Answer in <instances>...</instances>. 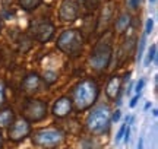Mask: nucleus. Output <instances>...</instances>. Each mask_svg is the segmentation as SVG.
Here are the masks:
<instances>
[{
  "mask_svg": "<svg viewBox=\"0 0 158 149\" xmlns=\"http://www.w3.org/2000/svg\"><path fill=\"white\" fill-rule=\"evenodd\" d=\"M59 16L64 22H72L78 18V5L75 0H63L60 10H59Z\"/></svg>",
  "mask_w": 158,
  "mask_h": 149,
  "instance_id": "6e6552de",
  "label": "nucleus"
},
{
  "mask_svg": "<svg viewBox=\"0 0 158 149\" xmlns=\"http://www.w3.org/2000/svg\"><path fill=\"white\" fill-rule=\"evenodd\" d=\"M41 3V0H19V5L25 10H32Z\"/></svg>",
  "mask_w": 158,
  "mask_h": 149,
  "instance_id": "dca6fc26",
  "label": "nucleus"
},
{
  "mask_svg": "<svg viewBox=\"0 0 158 149\" xmlns=\"http://www.w3.org/2000/svg\"><path fill=\"white\" fill-rule=\"evenodd\" d=\"M139 98H141V94H138L136 97L132 98V101H130V107H132V108H133V107L136 105V103H138V99H139Z\"/></svg>",
  "mask_w": 158,
  "mask_h": 149,
  "instance_id": "cd10ccee",
  "label": "nucleus"
},
{
  "mask_svg": "<svg viewBox=\"0 0 158 149\" xmlns=\"http://www.w3.org/2000/svg\"><path fill=\"white\" fill-rule=\"evenodd\" d=\"M126 3H127L130 9H138V6L141 5V0H127Z\"/></svg>",
  "mask_w": 158,
  "mask_h": 149,
  "instance_id": "412c9836",
  "label": "nucleus"
},
{
  "mask_svg": "<svg viewBox=\"0 0 158 149\" xmlns=\"http://www.w3.org/2000/svg\"><path fill=\"white\" fill-rule=\"evenodd\" d=\"M32 140L38 146L53 148V146L60 145L64 140V133L59 129H45V130H40L35 133Z\"/></svg>",
  "mask_w": 158,
  "mask_h": 149,
  "instance_id": "39448f33",
  "label": "nucleus"
},
{
  "mask_svg": "<svg viewBox=\"0 0 158 149\" xmlns=\"http://www.w3.org/2000/svg\"><path fill=\"white\" fill-rule=\"evenodd\" d=\"M124 129H126V124H123V126L120 127L117 136H116V142H120V140H122V138H123V135H124Z\"/></svg>",
  "mask_w": 158,
  "mask_h": 149,
  "instance_id": "4be33fe9",
  "label": "nucleus"
},
{
  "mask_svg": "<svg viewBox=\"0 0 158 149\" xmlns=\"http://www.w3.org/2000/svg\"><path fill=\"white\" fill-rule=\"evenodd\" d=\"M3 146V138H2V133H0V149Z\"/></svg>",
  "mask_w": 158,
  "mask_h": 149,
  "instance_id": "c756f323",
  "label": "nucleus"
},
{
  "mask_svg": "<svg viewBox=\"0 0 158 149\" xmlns=\"http://www.w3.org/2000/svg\"><path fill=\"white\" fill-rule=\"evenodd\" d=\"M143 85H145V80H143V79H139V80H138V83H136V92H138V94H141Z\"/></svg>",
  "mask_w": 158,
  "mask_h": 149,
  "instance_id": "b1692460",
  "label": "nucleus"
},
{
  "mask_svg": "<svg viewBox=\"0 0 158 149\" xmlns=\"http://www.w3.org/2000/svg\"><path fill=\"white\" fill-rule=\"evenodd\" d=\"M70 111H72V101L66 97L57 99L53 105V114L56 117H66Z\"/></svg>",
  "mask_w": 158,
  "mask_h": 149,
  "instance_id": "9d476101",
  "label": "nucleus"
},
{
  "mask_svg": "<svg viewBox=\"0 0 158 149\" xmlns=\"http://www.w3.org/2000/svg\"><path fill=\"white\" fill-rule=\"evenodd\" d=\"M149 2H151V3H155V0H149Z\"/></svg>",
  "mask_w": 158,
  "mask_h": 149,
  "instance_id": "7c9ffc66",
  "label": "nucleus"
},
{
  "mask_svg": "<svg viewBox=\"0 0 158 149\" xmlns=\"http://www.w3.org/2000/svg\"><path fill=\"white\" fill-rule=\"evenodd\" d=\"M110 123H111V115H110L108 107H106V105L94 110L89 114V117L86 119V127L94 135L107 133L110 129Z\"/></svg>",
  "mask_w": 158,
  "mask_h": 149,
  "instance_id": "f03ea898",
  "label": "nucleus"
},
{
  "mask_svg": "<svg viewBox=\"0 0 158 149\" xmlns=\"http://www.w3.org/2000/svg\"><path fill=\"white\" fill-rule=\"evenodd\" d=\"M47 115V104L41 99H29L23 107V117L27 121H40Z\"/></svg>",
  "mask_w": 158,
  "mask_h": 149,
  "instance_id": "423d86ee",
  "label": "nucleus"
},
{
  "mask_svg": "<svg viewBox=\"0 0 158 149\" xmlns=\"http://www.w3.org/2000/svg\"><path fill=\"white\" fill-rule=\"evenodd\" d=\"M152 25H154V22H152V19H148L147 21V29H145V34H151V31H152Z\"/></svg>",
  "mask_w": 158,
  "mask_h": 149,
  "instance_id": "5701e85b",
  "label": "nucleus"
},
{
  "mask_svg": "<svg viewBox=\"0 0 158 149\" xmlns=\"http://www.w3.org/2000/svg\"><path fill=\"white\" fill-rule=\"evenodd\" d=\"M40 86V76L35 73H29L23 80V89L28 92H35Z\"/></svg>",
  "mask_w": 158,
  "mask_h": 149,
  "instance_id": "ddd939ff",
  "label": "nucleus"
},
{
  "mask_svg": "<svg viewBox=\"0 0 158 149\" xmlns=\"http://www.w3.org/2000/svg\"><path fill=\"white\" fill-rule=\"evenodd\" d=\"M57 47L63 53L75 57V56L81 54V51H82V47H84L82 35H81L78 29H68V31L62 32V35L59 37Z\"/></svg>",
  "mask_w": 158,
  "mask_h": 149,
  "instance_id": "7ed1b4c3",
  "label": "nucleus"
},
{
  "mask_svg": "<svg viewBox=\"0 0 158 149\" xmlns=\"http://www.w3.org/2000/svg\"><path fill=\"white\" fill-rule=\"evenodd\" d=\"M111 120H113L114 123H117V121L120 120V110H116V113L113 114V117H111Z\"/></svg>",
  "mask_w": 158,
  "mask_h": 149,
  "instance_id": "bb28decb",
  "label": "nucleus"
},
{
  "mask_svg": "<svg viewBox=\"0 0 158 149\" xmlns=\"http://www.w3.org/2000/svg\"><path fill=\"white\" fill-rule=\"evenodd\" d=\"M113 13H114V3L113 2H107L106 5L102 6L101 16H100V21H98V28L107 29L110 21L113 19Z\"/></svg>",
  "mask_w": 158,
  "mask_h": 149,
  "instance_id": "9b49d317",
  "label": "nucleus"
},
{
  "mask_svg": "<svg viewBox=\"0 0 158 149\" xmlns=\"http://www.w3.org/2000/svg\"><path fill=\"white\" fill-rule=\"evenodd\" d=\"M155 56H157V46L154 44V46L151 47L149 53H148V57H147V60H145V66H149V64H151V62H154V60H155Z\"/></svg>",
  "mask_w": 158,
  "mask_h": 149,
  "instance_id": "a211bd4d",
  "label": "nucleus"
},
{
  "mask_svg": "<svg viewBox=\"0 0 158 149\" xmlns=\"http://www.w3.org/2000/svg\"><path fill=\"white\" fill-rule=\"evenodd\" d=\"M143 48H145V37H142L141 42H139V48H138V58L142 57V54H143Z\"/></svg>",
  "mask_w": 158,
  "mask_h": 149,
  "instance_id": "6ab92c4d",
  "label": "nucleus"
},
{
  "mask_svg": "<svg viewBox=\"0 0 158 149\" xmlns=\"http://www.w3.org/2000/svg\"><path fill=\"white\" fill-rule=\"evenodd\" d=\"M29 123L25 119H21V120L13 121L10 124V129H9V139L12 142H21L29 135Z\"/></svg>",
  "mask_w": 158,
  "mask_h": 149,
  "instance_id": "0eeeda50",
  "label": "nucleus"
},
{
  "mask_svg": "<svg viewBox=\"0 0 158 149\" xmlns=\"http://www.w3.org/2000/svg\"><path fill=\"white\" fill-rule=\"evenodd\" d=\"M5 103V82L0 79V105Z\"/></svg>",
  "mask_w": 158,
  "mask_h": 149,
  "instance_id": "aec40b11",
  "label": "nucleus"
},
{
  "mask_svg": "<svg viewBox=\"0 0 158 149\" xmlns=\"http://www.w3.org/2000/svg\"><path fill=\"white\" fill-rule=\"evenodd\" d=\"M43 79H44L45 83H54L57 79V73L56 72H53V70H47V72H44V74H43Z\"/></svg>",
  "mask_w": 158,
  "mask_h": 149,
  "instance_id": "f3484780",
  "label": "nucleus"
},
{
  "mask_svg": "<svg viewBox=\"0 0 158 149\" xmlns=\"http://www.w3.org/2000/svg\"><path fill=\"white\" fill-rule=\"evenodd\" d=\"M54 34V26L53 23L50 22H40L37 26H35V38L40 41V42H47Z\"/></svg>",
  "mask_w": 158,
  "mask_h": 149,
  "instance_id": "1a4fd4ad",
  "label": "nucleus"
},
{
  "mask_svg": "<svg viewBox=\"0 0 158 149\" xmlns=\"http://www.w3.org/2000/svg\"><path fill=\"white\" fill-rule=\"evenodd\" d=\"M0 28H2V25H0Z\"/></svg>",
  "mask_w": 158,
  "mask_h": 149,
  "instance_id": "2f4dec72",
  "label": "nucleus"
},
{
  "mask_svg": "<svg viewBox=\"0 0 158 149\" xmlns=\"http://www.w3.org/2000/svg\"><path fill=\"white\" fill-rule=\"evenodd\" d=\"M111 51H113V48H111L110 41H100L89 56L91 67L94 70H98V72L104 70L110 63Z\"/></svg>",
  "mask_w": 158,
  "mask_h": 149,
  "instance_id": "20e7f679",
  "label": "nucleus"
},
{
  "mask_svg": "<svg viewBox=\"0 0 158 149\" xmlns=\"http://www.w3.org/2000/svg\"><path fill=\"white\" fill-rule=\"evenodd\" d=\"M124 140H126V143L129 142V138H130V129H129V126H126V129H124Z\"/></svg>",
  "mask_w": 158,
  "mask_h": 149,
  "instance_id": "a878e982",
  "label": "nucleus"
},
{
  "mask_svg": "<svg viewBox=\"0 0 158 149\" xmlns=\"http://www.w3.org/2000/svg\"><path fill=\"white\" fill-rule=\"evenodd\" d=\"M120 88H122V78L120 76H113L111 79L108 80L107 83V97L110 99H116L117 98V104H120V99H118V92H120Z\"/></svg>",
  "mask_w": 158,
  "mask_h": 149,
  "instance_id": "f8f14e48",
  "label": "nucleus"
},
{
  "mask_svg": "<svg viewBox=\"0 0 158 149\" xmlns=\"http://www.w3.org/2000/svg\"><path fill=\"white\" fill-rule=\"evenodd\" d=\"M98 85L95 80L92 79H85L79 82L73 91V104L78 111H85L92 104L97 101L98 98Z\"/></svg>",
  "mask_w": 158,
  "mask_h": 149,
  "instance_id": "f257e3e1",
  "label": "nucleus"
},
{
  "mask_svg": "<svg viewBox=\"0 0 158 149\" xmlns=\"http://www.w3.org/2000/svg\"><path fill=\"white\" fill-rule=\"evenodd\" d=\"M130 25V15L127 13H123V15H120L117 19V22H116V28H117V32H124L126 29L129 28Z\"/></svg>",
  "mask_w": 158,
  "mask_h": 149,
  "instance_id": "2eb2a0df",
  "label": "nucleus"
},
{
  "mask_svg": "<svg viewBox=\"0 0 158 149\" xmlns=\"http://www.w3.org/2000/svg\"><path fill=\"white\" fill-rule=\"evenodd\" d=\"M15 121V114L10 108H5L0 111V129L9 127Z\"/></svg>",
  "mask_w": 158,
  "mask_h": 149,
  "instance_id": "4468645a",
  "label": "nucleus"
},
{
  "mask_svg": "<svg viewBox=\"0 0 158 149\" xmlns=\"http://www.w3.org/2000/svg\"><path fill=\"white\" fill-rule=\"evenodd\" d=\"M98 2H100V0H86V6H88L89 9H94V7L98 5Z\"/></svg>",
  "mask_w": 158,
  "mask_h": 149,
  "instance_id": "393cba45",
  "label": "nucleus"
},
{
  "mask_svg": "<svg viewBox=\"0 0 158 149\" xmlns=\"http://www.w3.org/2000/svg\"><path fill=\"white\" fill-rule=\"evenodd\" d=\"M143 148V139H139V142H138V146H136V149H142Z\"/></svg>",
  "mask_w": 158,
  "mask_h": 149,
  "instance_id": "c85d7f7f",
  "label": "nucleus"
}]
</instances>
